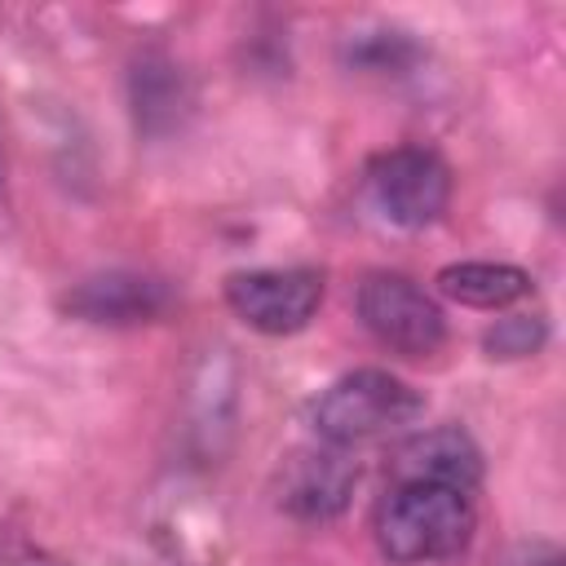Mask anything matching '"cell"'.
<instances>
[{
  "instance_id": "obj_9",
  "label": "cell",
  "mask_w": 566,
  "mask_h": 566,
  "mask_svg": "<svg viewBox=\"0 0 566 566\" xmlns=\"http://www.w3.org/2000/svg\"><path fill=\"white\" fill-rule=\"evenodd\" d=\"M438 292L473 310H504L531 292V274L504 261H455L438 270Z\"/></svg>"
},
{
  "instance_id": "obj_1",
  "label": "cell",
  "mask_w": 566,
  "mask_h": 566,
  "mask_svg": "<svg viewBox=\"0 0 566 566\" xmlns=\"http://www.w3.org/2000/svg\"><path fill=\"white\" fill-rule=\"evenodd\" d=\"M478 531V513L469 491L433 486V482H394V491L376 509V544L398 566L442 562L469 548Z\"/></svg>"
},
{
  "instance_id": "obj_6",
  "label": "cell",
  "mask_w": 566,
  "mask_h": 566,
  "mask_svg": "<svg viewBox=\"0 0 566 566\" xmlns=\"http://www.w3.org/2000/svg\"><path fill=\"white\" fill-rule=\"evenodd\" d=\"M354 482H358V464L345 455V447H310V451H296L287 464H283V482H279V504L292 513V517H305V522H327L336 517L349 495H354Z\"/></svg>"
},
{
  "instance_id": "obj_5",
  "label": "cell",
  "mask_w": 566,
  "mask_h": 566,
  "mask_svg": "<svg viewBox=\"0 0 566 566\" xmlns=\"http://www.w3.org/2000/svg\"><path fill=\"white\" fill-rule=\"evenodd\" d=\"M323 301L318 270H239L226 279V305L239 323L261 336H292L301 332Z\"/></svg>"
},
{
  "instance_id": "obj_2",
  "label": "cell",
  "mask_w": 566,
  "mask_h": 566,
  "mask_svg": "<svg viewBox=\"0 0 566 566\" xmlns=\"http://www.w3.org/2000/svg\"><path fill=\"white\" fill-rule=\"evenodd\" d=\"M420 416H424V398L407 380L380 367H358L340 376L332 389H323V398L314 402V433L327 447H358L398 433Z\"/></svg>"
},
{
  "instance_id": "obj_8",
  "label": "cell",
  "mask_w": 566,
  "mask_h": 566,
  "mask_svg": "<svg viewBox=\"0 0 566 566\" xmlns=\"http://www.w3.org/2000/svg\"><path fill=\"white\" fill-rule=\"evenodd\" d=\"M62 305H66V314H75L84 323L124 327V323L159 318L168 310V287L146 274H97V279H84L80 287H71L62 296Z\"/></svg>"
},
{
  "instance_id": "obj_11",
  "label": "cell",
  "mask_w": 566,
  "mask_h": 566,
  "mask_svg": "<svg viewBox=\"0 0 566 566\" xmlns=\"http://www.w3.org/2000/svg\"><path fill=\"white\" fill-rule=\"evenodd\" d=\"M539 345H544V318H535V314L500 318L486 332V354L491 358H522V354H535Z\"/></svg>"
},
{
  "instance_id": "obj_4",
  "label": "cell",
  "mask_w": 566,
  "mask_h": 566,
  "mask_svg": "<svg viewBox=\"0 0 566 566\" xmlns=\"http://www.w3.org/2000/svg\"><path fill=\"white\" fill-rule=\"evenodd\" d=\"M367 181H371L376 208L402 230L433 226L451 199V168L429 146H394L376 155Z\"/></svg>"
},
{
  "instance_id": "obj_10",
  "label": "cell",
  "mask_w": 566,
  "mask_h": 566,
  "mask_svg": "<svg viewBox=\"0 0 566 566\" xmlns=\"http://www.w3.org/2000/svg\"><path fill=\"white\" fill-rule=\"evenodd\" d=\"M133 111L146 133H168L186 111V84L172 62L142 57L133 66Z\"/></svg>"
},
{
  "instance_id": "obj_3",
  "label": "cell",
  "mask_w": 566,
  "mask_h": 566,
  "mask_svg": "<svg viewBox=\"0 0 566 566\" xmlns=\"http://www.w3.org/2000/svg\"><path fill=\"white\" fill-rule=\"evenodd\" d=\"M358 318L385 349L402 358H424L447 340V318L438 301L407 274H367L358 283Z\"/></svg>"
},
{
  "instance_id": "obj_7",
  "label": "cell",
  "mask_w": 566,
  "mask_h": 566,
  "mask_svg": "<svg viewBox=\"0 0 566 566\" xmlns=\"http://www.w3.org/2000/svg\"><path fill=\"white\" fill-rule=\"evenodd\" d=\"M482 478V455L464 429H424L411 433L394 451V482H433V486H455L473 491Z\"/></svg>"
}]
</instances>
